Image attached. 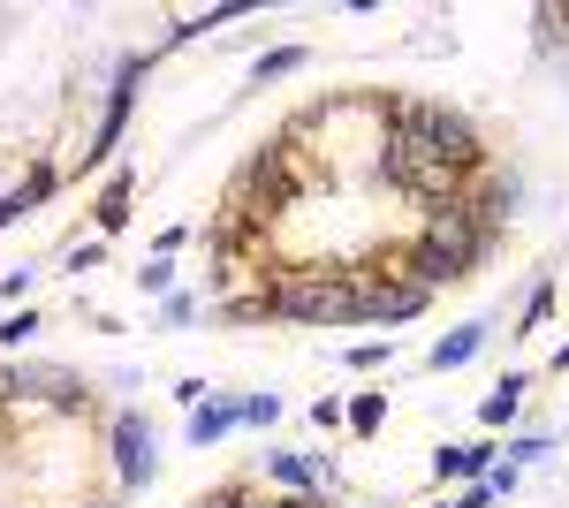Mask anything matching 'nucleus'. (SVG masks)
<instances>
[{"instance_id":"obj_13","label":"nucleus","mask_w":569,"mask_h":508,"mask_svg":"<svg viewBox=\"0 0 569 508\" xmlns=\"http://www.w3.org/2000/svg\"><path fill=\"white\" fill-rule=\"evenodd\" d=\"M281 418V395H251V402H243V425H273Z\"/></svg>"},{"instance_id":"obj_1","label":"nucleus","mask_w":569,"mask_h":508,"mask_svg":"<svg viewBox=\"0 0 569 508\" xmlns=\"http://www.w3.org/2000/svg\"><path fill=\"white\" fill-rule=\"evenodd\" d=\"M273 311L305 319V327H335V319H357V289H350V273H281Z\"/></svg>"},{"instance_id":"obj_9","label":"nucleus","mask_w":569,"mask_h":508,"mask_svg":"<svg viewBox=\"0 0 569 508\" xmlns=\"http://www.w3.org/2000/svg\"><path fill=\"white\" fill-rule=\"evenodd\" d=\"M122 220H130V182H122V175H114V182H107V198H99V228H107V236H114V228H122Z\"/></svg>"},{"instance_id":"obj_5","label":"nucleus","mask_w":569,"mask_h":508,"mask_svg":"<svg viewBox=\"0 0 569 508\" xmlns=\"http://www.w3.org/2000/svg\"><path fill=\"white\" fill-rule=\"evenodd\" d=\"M236 418H243V410H228V402H198V410H190V440L206 448V440H220Z\"/></svg>"},{"instance_id":"obj_7","label":"nucleus","mask_w":569,"mask_h":508,"mask_svg":"<svg viewBox=\"0 0 569 508\" xmlns=\"http://www.w3.org/2000/svg\"><path fill=\"white\" fill-rule=\"evenodd\" d=\"M517 402H525V380H501L493 395H486L479 418H486V425H509V418H517Z\"/></svg>"},{"instance_id":"obj_6","label":"nucleus","mask_w":569,"mask_h":508,"mask_svg":"<svg viewBox=\"0 0 569 508\" xmlns=\"http://www.w3.org/2000/svg\"><path fill=\"white\" fill-rule=\"evenodd\" d=\"M471 349H479V327H463V335L433 341V365H440V372H456V365H471Z\"/></svg>"},{"instance_id":"obj_14","label":"nucleus","mask_w":569,"mask_h":508,"mask_svg":"<svg viewBox=\"0 0 569 508\" xmlns=\"http://www.w3.org/2000/svg\"><path fill=\"white\" fill-rule=\"evenodd\" d=\"M251 508H319V501H305V494H297V501H251Z\"/></svg>"},{"instance_id":"obj_12","label":"nucleus","mask_w":569,"mask_h":508,"mask_svg":"<svg viewBox=\"0 0 569 508\" xmlns=\"http://www.w3.org/2000/svg\"><path fill=\"white\" fill-rule=\"evenodd\" d=\"M297 61H305V53H297V46H281V53H266V61H259V84H273V77H289V69H297Z\"/></svg>"},{"instance_id":"obj_15","label":"nucleus","mask_w":569,"mask_h":508,"mask_svg":"<svg viewBox=\"0 0 569 508\" xmlns=\"http://www.w3.org/2000/svg\"><path fill=\"white\" fill-rule=\"evenodd\" d=\"M555 365H562V372H569V341H562V357H555Z\"/></svg>"},{"instance_id":"obj_3","label":"nucleus","mask_w":569,"mask_h":508,"mask_svg":"<svg viewBox=\"0 0 569 508\" xmlns=\"http://www.w3.org/2000/svg\"><path fill=\"white\" fill-rule=\"evenodd\" d=\"M114 456H122V486H144V478H152V432H144L130 410L114 418Z\"/></svg>"},{"instance_id":"obj_11","label":"nucleus","mask_w":569,"mask_h":508,"mask_svg":"<svg viewBox=\"0 0 569 508\" xmlns=\"http://www.w3.org/2000/svg\"><path fill=\"white\" fill-rule=\"evenodd\" d=\"M380 410H388L380 395H357V402H350V425H357V432H380Z\"/></svg>"},{"instance_id":"obj_8","label":"nucleus","mask_w":569,"mask_h":508,"mask_svg":"<svg viewBox=\"0 0 569 508\" xmlns=\"http://www.w3.org/2000/svg\"><path fill=\"white\" fill-rule=\"evenodd\" d=\"M493 448H440V478H479Z\"/></svg>"},{"instance_id":"obj_2","label":"nucleus","mask_w":569,"mask_h":508,"mask_svg":"<svg viewBox=\"0 0 569 508\" xmlns=\"http://www.w3.org/2000/svg\"><path fill=\"white\" fill-rule=\"evenodd\" d=\"M0 395H46L53 410H77V402H84V387L69 380V372H53V365H23V372H8Z\"/></svg>"},{"instance_id":"obj_4","label":"nucleus","mask_w":569,"mask_h":508,"mask_svg":"<svg viewBox=\"0 0 569 508\" xmlns=\"http://www.w3.org/2000/svg\"><path fill=\"white\" fill-rule=\"evenodd\" d=\"M46 190H53V168H31L23 182H16V190H0V228H8L16 212H31V206L46 198Z\"/></svg>"},{"instance_id":"obj_10","label":"nucleus","mask_w":569,"mask_h":508,"mask_svg":"<svg viewBox=\"0 0 569 508\" xmlns=\"http://www.w3.org/2000/svg\"><path fill=\"white\" fill-rule=\"evenodd\" d=\"M266 464H273V478H289V486H297V494L311 501V486H319V478H311V464H305V456H266Z\"/></svg>"}]
</instances>
